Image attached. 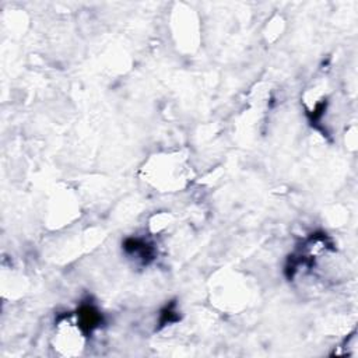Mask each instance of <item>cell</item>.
<instances>
[{
    "instance_id": "cell-2",
    "label": "cell",
    "mask_w": 358,
    "mask_h": 358,
    "mask_svg": "<svg viewBox=\"0 0 358 358\" xmlns=\"http://www.w3.org/2000/svg\"><path fill=\"white\" fill-rule=\"evenodd\" d=\"M55 333V345L63 354H77L84 344V327L77 317H67L57 323Z\"/></svg>"
},
{
    "instance_id": "cell-1",
    "label": "cell",
    "mask_w": 358,
    "mask_h": 358,
    "mask_svg": "<svg viewBox=\"0 0 358 358\" xmlns=\"http://www.w3.org/2000/svg\"><path fill=\"white\" fill-rule=\"evenodd\" d=\"M147 180L162 192H176L187 180V168L176 154H162L151 158L144 166Z\"/></svg>"
}]
</instances>
